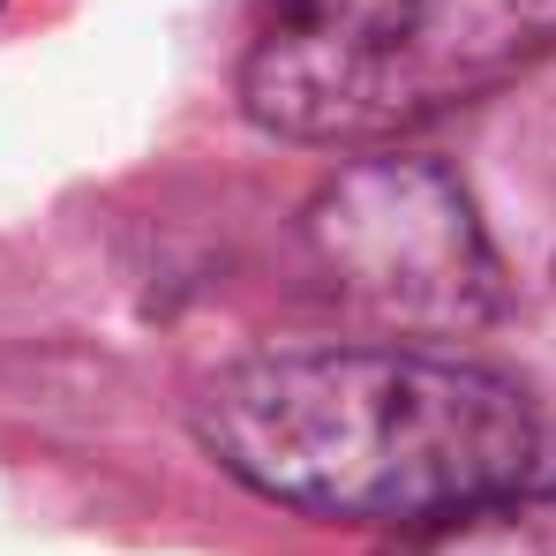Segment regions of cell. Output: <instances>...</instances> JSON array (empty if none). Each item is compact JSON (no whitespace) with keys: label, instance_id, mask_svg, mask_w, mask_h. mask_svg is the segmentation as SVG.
I'll return each mask as SVG.
<instances>
[{"label":"cell","instance_id":"cell-1","mask_svg":"<svg viewBox=\"0 0 556 556\" xmlns=\"http://www.w3.org/2000/svg\"><path fill=\"white\" fill-rule=\"evenodd\" d=\"M195 444L264 504L414 534L527 489L542 414L504 369L429 339L278 346L195 399Z\"/></svg>","mask_w":556,"mask_h":556},{"label":"cell","instance_id":"cell-2","mask_svg":"<svg viewBox=\"0 0 556 556\" xmlns=\"http://www.w3.org/2000/svg\"><path fill=\"white\" fill-rule=\"evenodd\" d=\"M556 53V0H271L241 113L278 143L369 151L466 113Z\"/></svg>","mask_w":556,"mask_h":556},{"label":"cell","instance_id":"cell-3","mask_svg":"<svg viewBox=\"0 0 556 556\" xmlns=\"http://www.w3.org/2000/svg\"><path fill=\"white\" fill-rule=\"evenodd\" d=\"M308 256L331 293L383 339L452 346L504 316V256L437 159H354L308 195Z\"/></svg>","mask_w":556,"mask_h":556},{"label":"cell","instance_id":"cell-4","mask_svg":"<svg viewBox=\"0 0 556 556\" xmlns=\"http://www.w3.org/2000/svg\"><path fill=\"white\" fill-rule=\"evenodd\" d=\"M383 556H556V489H504L399 534Z\"/></svg>","mask_w":556,"mask_h":556},{"label":"cell","instance_id":"cell-5","mask_svg":"<svg viewBox=\"0 0 556 556\" xmlns=\"http://www.w3.org/2000/svg\"><path fill=\"white\" fill-rule=\"evenodd\" d=\"M0 8H8V0H0Z\"/></svg>","mask_w":556,"mask_h":556}]
</instances>
